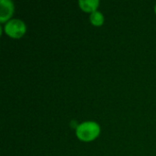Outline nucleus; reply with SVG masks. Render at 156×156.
Returning a JSON list of instances; mask_svg holds the SVG:
<instances>
[{
	"mask_svg": "<svg viewBox=\"0 0 156 156\" xmlns=\"http://www.w3.org/2000/svg\"><path fill=\"white\" fill-rule=\"evenodd\" d=\"M104 21V17L102 16V14L99 11H94L91 13L90 15V22L94 25V26H101L103 24Z\"/></svg>",
	"mask_w": 156,
	"mask_h": 156,
	"instance_id": "obj_5",
	"label": "nucleus"
},
{
	"mask_svg": "<svg viewBox=\"0 0 156 156\" xmlns=\"http://www.w3.org/2000/svg\"><path fill=\"white\" fill-rule=\"evenodd\" d=\"M155 13H156V5H155Z\"/></svg>",
	"mask_w": 156,
	"mask_h": 156,
	"instance_id": "obj_6",
	"label": "nucleus"
},
{
	"mask_svg": "<svg viewBox=\"0 0 156 156\" xmlns=\"http://www.w3.org/2000/svg\"><path fill=\"white\" fill-rule=\"evenodd\" d=\"M79 5L80 8L86 12H94L99 5L98 0H80Z\"/></svg>",
	"mask_w": 156,
	"mask_h": 156,
	"instance_id": "obj_4",
	"label": "nucleus"
},
{
	"mask_svg": "<svg viewBox=\"0 0 156 156\" xmlns=\"http://www.w3.org/2000/svg\"><path fill=\"white\" fill-rule=\"evenodd\" d=\"M5 31L9 37L13 38H19L26 32V25L19 19H12L5 24Z\"/></svg>",
	"mask_w": 156,
	"mask_h": 156,
	"instance_id": "obj_2",
	"label": "nucleus"
},
{
	"mask_svg": "<svg viewBox=\"0 0 156 156\" xmlns=\"http://www.w3.org/2000/svg\"><path fill=\"white\" fill-rule=\"evenodd\" d=\"M14 5L10 0L0 1V21L3 23L7 20L13 14Z\"/></svg>",
	"mask_w": 156,
	"mask_h": 156,
	"instance_id": "obj_3",
	"label": "nucleus"
},
{
	"mask_svg": "<svg viewBox=\"0 0 156 156\" xmlns=\"http://www.w3.org/2000/svg\"><path fill=\"white\" fill-rule=\"evenodd\" d=\"M100 126L94 122H85L77 128L76 134L78 138L84 142H90L100 134Z\"/></svg>",
	"mask_w": 156,
	"mask_h": 156,
	"instance_id": "obj_1",
	"label": "nucleus"
}]
</instances>
